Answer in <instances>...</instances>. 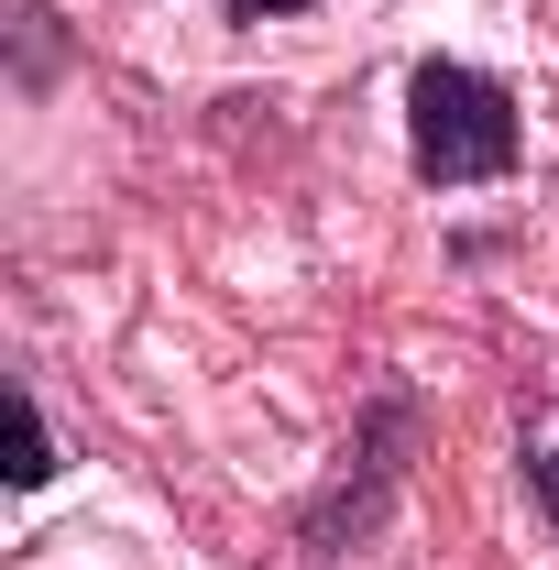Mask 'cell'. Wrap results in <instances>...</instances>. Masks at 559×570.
<instances>
[{
	"instance_id": "cell-1",
	"label": "cell",
	"mask_w": 559,
	"mask_h": 570,
	"mask_svg": "<svg viewBox=\"0 0 559 570\" xmlns=\"http://www.w3.org/2000/svg\"><path fill=\"white\" fill-rule=\"evenodd\" d=\"M406 154H418L428 187H493V176H516V154H527V110H516L504 77L428 56V67L406 77Z\"/></svg>"
},
{
	"instance_id": "cell-2",
	"label": "cell",
	"mask_w": 559,
	"mask_h": 570,
	"mask_svg": "<svg viewBox=\"0 0 559 570\" xmlns=\"http://www.w3.org/2000/svg\"><path fill=\"white\" fill-rule=\"evenodd\" d=\"M406 439H418V406H406V395H373L362 439L341 450V483H330V494H318L307 515H296V538H307V549H341V538H373V515H384V504H395V483H406V461H395Z\"/></svg>"
},
{
	"instance_id": "cell-3",
	"label": "cell",
	"mask_w": 559,
	"mask_h": 570,
	"mask_svg": "<svg viewBox=\"0 0 559 570\" xmlns=\"http://www.w3.org/2000/svg\"><path fill=\"white\" fill-rule=\"evenodd\" d=\"M56 483V428L33 406V384H11V494H45Z\"/></svg>"
},
{
	"instance_id": "cell-4",
	"label": "cell",
	"mask_w": 559,
	"mask_h": 570,
	"mask_svg": "<svg viewBox=\"0 0 559 570\" xmlns=\"http://www.w3.org/2000/svg\"><path fill=\"white\" fill-rule=\"evenodd\" d=\"M527 494H538V515L559 527V450H527Z\"/></svg>"
},
{
	"instance_id": "cell-5",
	"label": "cell",
	"mask_w": 559,
	"mask_h": 570,
	"mask_svg": "<svg viewBox=\"0 0 559 570\" xmlns=\"http://www.w3.org/2000/svg\"><path fill=\"white\" fill-rule=\"evenodd\" d=\"M231 22H285V11H307V0H219Z\"/></svg>"
}]
</instances>
